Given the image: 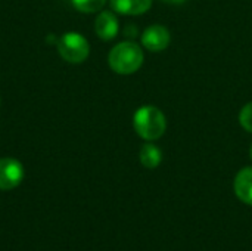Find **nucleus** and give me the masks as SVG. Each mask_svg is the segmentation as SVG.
<instances>
[{
    "label": "nucleus",
    "mask_w": 252,
    "mask_h": 251,
    "mask_svg": "<svg viewBox=\"0 0 252 251\" xmlns=\"http://www.w3.org/2000/svg\"><path fill=\"white\" fill-rule=\"evenodd\" d=\"M108 64L114 72L130 75L142 67L143 50L134 41H121L111 49L108 55Z\"/></svg>",
    "instance_id": "obj_1"
},
{
    "label": "nucleus",
    "mask_w": 252,
    "mask_h": 251,
    "mask_svg": "<svg viewBox=\"0 0 252 251\" xmlns=\"http://www.w3.org/2000/svg\"><path fill=\"white\" fill-rule=\"evenodd\" d=\"M133 127L142 139L154 142L165 133L167 120L159 108L154 105H145L134 112Z\"/></svg>",
    "instance_id": "obj_2"
},
{
    "label": "nucleus",
    "mask_w": 252,
    "mask_h": 251,
    "mask_svg": "<svg viewBox=\"0 0 252 251\" xmlns=\"http://www.w3.org/2000/svg\"><path fill=\"white\" fill-rule=\"evenodd\" d=\"M58 52L63 61L69 64H81L90 55V44L83 34L69 31L59 37Z\"/></svg>",
    "instance_id": "obj_3"
},
{
    "label": "nucleus",
    "mask_w": 252,
    "mask_h": 251,
    "mask_svg": "<svg viewBox=\"0 0 252 251\" xmlns=\"http://www.w3.org/2000/svg\"><path fill=\"white\" fill-rule=\"evenodd\" d=\"M24 179V166L10 157L0 158V189L10 191Z\"/></svg>",
    "instance_id": "obj_4"
},
{
    "label": "nucleus",
    "mask_w": 252,
    "mask_h": 251,
    "mask_svg": "<svg viewBox=\"0 0 252 251\" xmlns=\"http://www.w3.org/2000/svg\"><path fill=\"white\" fill-rule=\"evenodd\" d=\"M142 44L145 49H148L149 52H162L164 49H167V46L171 41V36L170 31L159 24H154L151 27H148L143 34H142Z\"/></svg>",
    "instance_id": "obj_5"
},
{
    "label": "nucleus",
    "mask_w": 252,
    "mask_h": 251,
    "mask_svg": "<svg viewBox=\"0 0 252 251\" xmlns=\"http://www.w3.org/2000/svg\"><path fill=\"white\" fill-rule=\"evenodd\" d=\"M120 30V22L118 18L114 12L111 10H102L94 21V31L99 38L109 41L117 37Z\"/></svg>",
    "instance_id": "obj_6"
},
{
    "label": "nucleus",
    "mask_w": 252,
    "mask_h": 251,
    "mask_svg": "<svg viewBox=\"0 0 252 251\" xmlns=\"http://www.w3.org/2000/svg\"><path fill=\"white\" fill-rule=\"evenodd\" d=\"M233 188L242 203L252 206V167H245L236 175Z\"/></svg>",
    "instance_id": "obj_7"
},
{
    "label": "nucleus",
    "mask_w": 252,
    "mask_h": 251,
    "mask_svg": "<svg viewBox=\"0 0 252 251\" xmlns=\"http://www.w3.org/2000/svg\"><path fill=\"white\" fill-rule=\"evenodd\" d=\"M114 12L121 15H142L151 9L152 0H109Z\"/></svg>",
    "instance_id": "obj_8"
},
{
    "label": "nucleus",
    "mask_w": 252,
    "mask_h": 251,
    "mask_svg": "<svg viewBox=\"0 0 252 251\" xmlns=\"http://www.w3.org/2000/svg\"><path fill=\"white\" fill-rule=\"evenodd\" d=\"M139 158H140V163L143 167L146 169H157L161 161H162V151L154 145V143H145L142 148H140V154H139Z\"/></svg>",
    "instance_id": "obj_9"
},
{
    "label": "nucleus",
    "mask_w": 252,
    "mask_h": 251,
    "mask_svg": "<svg viewBox=\"0 0 252 251\" xmlns=\"http://www.w3.org/2000/svg\"><path fill=\"white\" fill-rule=\"evenodd\" d=\"M71 3L81 13H94L102 10L106 0H71Z\"/></svg>",
    "instance_id": "obj_10"
},
{
    "label": "nucleus",
    "mask_w": 252,
    "mask_h": 251,
    "mask_svg": "<svg viewBox=\"0 0 252 251\" xmlns=\"http://www.w3.org/2000/svg\"><path fill=\"white\" fill-rule=\"evenodd\" d=\"M239 123L241 126L247 130L252 133V102H248L239 112Z\"/></svg>",
    "instance_id": "obj_11"
},
{
    "label": "nucleus",
    "mask_w": 252,
    "mask_h": 251,
    "mask_svg": "<svg viewBox=\"0 0 252 251\" xmlns=\"http://www.w3.org/2000/svg\"><path fill=\"white\" fill-rule=\"evenodd\" d=\"M161 1L168 3V4H183V3L188 1V0H161Z\"/></svg>",
    "instance_id": "obj_12"
},
{
    "label": "nucleus",
    "mask_w": 252,
    "mask_h": 251,
    "mask_svg": "<svg viewBox=\"0 0 252 251\" xmlns=\"http://www.w3.org/2000/svg\"><path fill=\"white\" fill-rule=\"evenodd\" d=\"M250 155H251V160H252V145H251V148H250Z\"/></svg>",
    "instance_id": "obj_13"
}]
</instances>
